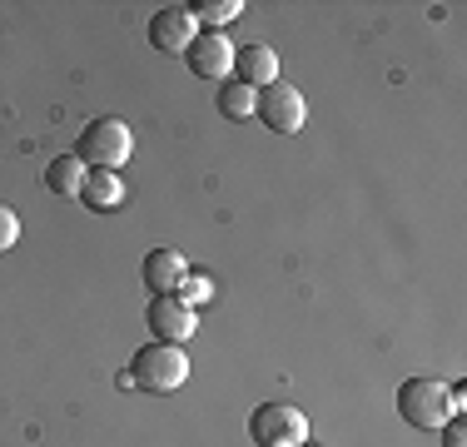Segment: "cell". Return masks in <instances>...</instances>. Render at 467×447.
I'll return each mask as SVG.
<instances>
[{
	"instance_id": "6da1fadb",
	"label": "cell",
	"mask_w": 467,
	"mask_h": 447,
	"mask_svg": "<svg viewBox=\"0 0 467 447\" xmlns=\"http://www.w3.org/2000/svg\"><path fill=\"white\" fill-rule=\"evenodd\" d=\"M80 164L85 170H109L119 174L130 164V154H135V134H130V125L119 115H99L90 120V125L80 130Z\"/></svg>"
},
{
	"instance_id": "7a4b0ae2",
	"label": "cell",
	"mask_w": 467,
	"mask_h": 447,
	"mask_svg": "<svg viewBox=\"0 0 467 447\" xmlns=\"http://www.w3.org/2000/svg\"><path fill=\"white\" fill-rule=\"evenodd\" d=\"M398 418H403L408 428L438 432L448 418H458L448 383H438V378H408V383H398Z\"/></svg>"
},
{
	"instance_id": "3957f363",
	"label": "cell",
	"mask_w": 467,
	"mask_h": 447,
	"mask_svg": "<svg viewBox=\"0 0 467 447\" xmlns=\"http://www.w3.org/2000/svg\"><path fill=\"white\" fill-rule=\"evenodd\" d=\"M130 378H135V388H144V393H174L189 378V358H184L180 343L150 338L135 358H130Z\"/></svg>"
},
{
	"instance_id": "277c9868",
	"label": "cell",
	"mask_w": 467,
	"mask_h": 447,
	"mask_svg": "<svg viewBox=\"0 0 467 447\" xmlns=\"http://www.w3.org/2000/svg\"><path fill=\"white\" fill-rule=\"evenodd\" d=\"M254 447H304L308 442V418L294 402H259L249 418Z\"/></svg>"
},
{
	"instance_id": "5b68a950",
	"label": "cell",
	"mask_w": 467,
	"mask_h": 447,
	"mask_svg": "<svg viewBox=\"0 0 467 447\" xmlns=\"http://www.w3.org/2000/svg\"><path fill=\"white\" fill-rule=\"evenodd\" d=\"M254 115H259L264 130H274V134H298V130H304L308 105H304V95H298L294 85L274 80V85L259 89V105H254Z\"/></svg>"
},
{
	"instance_id": "8992f818",
	"label": "cell",
	"mask_w": 467,
	"mask_h": 447,
	"mask_svg": "<svg viewBox=\"0 0 467 447\" xmlns=\"http://www.w3.org/2000/svg\"><path fill=\"white\" fill-rule=\"evenodd\" d=\"M184 60H189V70H194L199 80H219V85H224L234 75V40L224 36V30H199L194 45L184 50Z\"/></svg>"
},
{
	"instance_id": "52a82bcc",
	"label": "cell",
	"mask_w": 467,
	"mask_h": 447,
	"mask_svg": "<svg viewBox=\"0 0 467 447\" xmlns=\"http://www.w3.org/2000/svg\"><path fill=\"white\" fill-rule=\"evenodd\" d=\"M144 323H150V333H154L160 343H184V338H194V333H199V313L189 308V304H180L174 294L150 298Z\"/></svg>"
},
{
	"instance_id": "ba28073f",
	"label": "cell",
	"mask_w": 467,
	"mask_h": 447,
	"mask_svg": "<svg viewBox=\"0 0 467 447\" xmlns=\"http://www.w3.org/2000/svg\"><path fill=\"white\" fill-rule=\"evenodd\" d=\"M194 36H199V26H194V16H189V5H164L150 16V40H154V50H164V55H184L189 45H194Z\"/></svg>"
},
{
	"instance_id": "9c48e42d",
	"label": "cell",
	"mask_w": 467,
	"mask_h": 447,
	"mask_svg": "<svg viewBox=\"0 0 467 447\" xmlns=\"http://www.w3.org/2000/svg\"><path fill=\"white\" fill-rule=\"evenodd\" d=\"M229 80L249 85V89H264L279 80V55L269 45H234V75Z\"/></svg>"
},
{
	"instance_id": "30bf717a",
	"label": "cell",
	"mask_w": 467,
	"mask_h": 447,
	"mask_svg": "<svg viewBox=\"0 0 467 447\" xmlns=\"http://www.w3.org/2000/svg\"><path fill=\"white\" fill-rule=\"evenodd\" d=\"M140 274H144V288L160 298V294H180L189 264H184L180 249H150V254H144V268H140Z\"/></svg>"
},
{
	"instance_id": "8fae6325",
	"label": "cell",
	"mask_w": 467,
	"mask_h": 447,
	"mask_svg": "<svg viewBox=\"0 0 467 447\" xmlns=\"http://www.w3.org/2000/svg\"><path fill=\"white\" fill-rule=\"evenodd\" d=\"M85 164H80V154H55V160L46 164V189L50 194H60V199H80V189H85Z\"/></svg>"
},
{
	"instance_id": "7c38bea8",
	"label": "cell",
	"mask_w": 467,
	"mask_h": 447,
	"mask_svg": "<svg viewBox=\"0 0 467 447\" xmlns=\"http://www.w3.org/2000/svg\"><path fill=\"white\" fill-rule=\"evenodd\" d=\"M80 199L90 209H115V204H125V184H119V174H109V170H90L85 174Z\"/></svg>"
},
{
	"instance_id": "4fadbf2b",
	"label": "cell",
	"mask_w": 467,
	"mask_h": 447,
	"mask_svg": "<svg viewBox=\"0 0 467 447\" xmlns=\"http://www.w3.org/2000/svg\"><path fill=\"white\" fill-rule=\"evenodd\" d=\"M254 105H259V89H249V85H239V80L219 85V115H224V120H249Z\"/></svg>"
},
{
	"instance_id": "5bb4252c",
	"label": "cell",
	"mask_w": 467,
	"mask_h": 447,
	"mask_svg": "<svg viewBox=\"0 0 467 447\" xmlns=\"http://www.w3.org/2000/svg\"><path fill=\"white\" fill-rule=\"evenodd\" d=\"M189 16H194V26L219 30V26H229V20L244 16V0H194V5H189Z\"/></svg>"
},
{
	"instance_id": "9a60e30c",
	"label": "cell",
	"mask_w": 467,
	"mask_h": 447,
	"mask_svg": "<svg viewBox=\"0 0 467 447\" xmlns=\"http://www.w3.org/2000/svg\"><path fill=\"white\" fill-rule=\"evenodd\" d=\"M180 304H189V308H204L209 298H214V278L209 274H184V284H180Z\"/></svg>"
},
{
	"instance_id": "2e32d148",
	"label": "cell",
	"mask_w": 467,
	"mask_h": 447,
	"mask_svg": "<svg viewBox=\"0 0 467 447\" xmlns=\"http://www.w3.org/2000/svg\"><path fill=\"white\" fill-rule=\"evenodd\" d=\"M16 244H20V219H16V209H10V204H0V254L16 249Z\"/></svg>"
},
{
	"instance_id": "e0dca14e",
	"label": "cell",
	"mask_w": 467,
	"mask_h": 447,
	"mask_svg": "<svg viewBox=\"0 0 467 447\" xmlns=\"http://www.w3.org/2000/svg\"><path fill=\"white\" fill-rule=\"evenodd\" d=\"M442 447H467L462 418H448V422H442Z\"/></svg>"
}]
</instances>
